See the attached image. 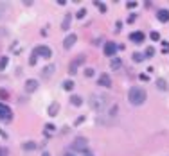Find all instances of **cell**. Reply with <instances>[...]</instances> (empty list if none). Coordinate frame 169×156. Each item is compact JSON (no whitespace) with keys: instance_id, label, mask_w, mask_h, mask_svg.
<instances>
[{"instance_id":"3957f363","label":"cell","mask_w":169,"mask_h":156,"mask_svg":"<svg viewBox=\"0 0 169 156\" xmlns=\"http://www.w3.org/2000/svg\"><path fill=\"white\" fill-rule=\"evenodd\" d=\"M72 151H76V153H86L88 151V142L85 138H76L72 142Z\"/></svg>"},{"instance_id":"d4e9b609","label":"cell","mask_w":169,"mask_h":156,"mask_svg":"<svg viewBox=\"0 0 169 156\" xmlns=\"http://www.w3.org/2000/svg\"><path fill=\"white\" fill-rule=\"evenodd\" d=\"M169 52V41H164L162 43V54H167Z\"/></svg>"},{"instance_id":"1f68e13d","label":"cell","mask_w":169,"mask_h":156,"mask_svg":"<svg viewBox=\"0 0 169 156\" xmlns=\"http://www.w3.org/2000/svg\"><path fill=\"white\" fill-rule=\"evenodd\" d=\"M45 127H47V133H49V131H54V126H52V124H49V126H45Z\"/></svg>"},{"instance_id":"44dd1931","label":"cell","mask_w":169,"mask_h":156,"mask_svg":"<svg viewBox=\"0 0 169 156\" xmlns=\"http://www.w3.org/2000/svg\"><path fill=\"white\" fill-rule=\"evenodd\" d=\"M7 63H9V59L5 58V56H4V58H0V72H2V70H5Z\"/></svg>"},{"instance_id":"9c48e42d","label":"cell","mask_w":169,"mask_h":156,"mask_svg":"<svg viewBox=\"0 0 169 156\" xmlns=\"http://www.w3.org/2000/svg\"><path fill=\"white\" fill-rule=\"evenodd\" d=\"M130 39H132L133 43H142V41H144V32H140V31L132 32V34H130Z\"/></svg>"},{"instance_id":"4316f807","label":"cell","mask_w":169,"mask_h":156,"mask_svg":"<svg viewBox=\"0 0 169 156\" xmlns=\"http://www.w3.org/2000/svg\"><path fill=\"white\" fill-rule=\"evenodd\" d=\"M95 5H97V7H99L103 13H106V5H104V4H101V2H95Z\"/></svg>"},{"instance_id":"f546056e","label":"cell","mask_w":169,"mask_h":156,"mask_svg":"<svg viewBox=\"0 0 169 156\" xmlns=\"http://www.w3.org/2000/svg\"><path fill=\"white\" fill-rule=\"evenodd\" d=\"M150 36H151V39H153V41H157V39L160 38V34H158V32H151Z\"/></svg>"},{"instance_id":"6da1fadb","label":"cell","mask_w":169,"mask_h":156,"mask_svg":"<svg viewBox=\"0 0 169 156\" xmlns=\"http://www.w3.org/2000/svg\"><path fill=\"white\" fill-rule=\"evenodd\" d=\"M108 104H110V97L104 95V93H92V95H90V108H92L94 111H97V113L106 111Z\"/></svg>"},{"instance_id":"ac0fdd59","label":"cell","mask_w":169,"mask_h":156,"mask_svg":"<svg viewBox=\"0 0 169 156\" xmlns=\"http://www.w3.org/2000/svg\"><path fill=\"white\" fill-rule=\"evenodd\" d=\"M157 88H158V90H166V88H167V83H166L164 79H158V81H157Z\"/></svg>"},{"instance_id":"d6986e66","label":"cell","mask_w":169,"mask_h":156,"mask_svg":"<svg viewBox=\"0 0 169 156\" xmlns=\"http://www.w3.org/2000/svg\"><path fill=\"white\" fill-rule=\"evenodd\" d=\"M23 149H25V151H33V149H36V144H34V142H25V144H23Z\"/></svg>"},{"instance_id":"4fadbf2b","label":"cell","mask_w":169,"mask_h":156,"mask_svg":"<svg viewBox=\"0 0 169 156\" xmlns=\"http://www.w3.org/2000/svg\"><path fill=\"white\" fill-rule=\"evenodd\" d=\"M52 74H54V65L45 66V68H43V72H41V76H43V77H51Z\"/></svg>"},{"instance_id":"e0dca14e","label":"cell","mask_w":169,"mask_h":156,"mask_svg":"<svg viewBox=\"0 0 169 156\" xmlns=\"http://www.w3.org/2000/svg\"><path fill=\"white\" fill-rule=\"evenodd\" d=\"M121 66H122V61L119 58L112 59V70H117V68H121Z\"/></svg>"},{"instance_id":"277c9868","label":"cell","mask_w":169,"mask_h":156,"mask_svg":"<svg viewBox=\"0 0 169 156\" xmlns=\"http://www.w3.org/2000/svg\"><path fill=\"white\" fill-rule=\"evenodd\" d=\"M85 61H86V56H85V54H79V56H77V58L72 61V63H70V66H69V72H70V76H74L76 72H77V68H79V66H81Z\"/></svg>"},{"instance_id":"5bb4252c","label":"cell","mask_w":169,"mask_h":156,"mask_svg":"<svg viewBox=\"0 0 169 156\" xmlns=\"http://www.w3.org/2000/svg\"><path fill=\"white\" fill-rule=\"evenodd\" d=\"M58 110H59V104H58V102H52V104L49 106V115H51V117H56Z\"/></svg>"},{"instance_id":"5b68a950","label":"cell","mask_w":169,"mask_h":156,"mask_svg":"<svg viewBox=\"0 0 169 156\" xmlns=\"http://www.w3.org/2000/svg\"><path fill=\"white\" fill-rule=\"evenodd\" d=\"M33 56H41V58H51V56H52V52H51V49H49V47H45V45H38L36 49L33 50Z\"/></svg>"},{"instance_id":"7a4b0ae2","label":"cell","mask_w":169,"mask_h":156,"mask_svg":"<svg viewBox=\"0 0 169 156\" xmlns=\"http://www.w3.org/2000/svg\"><path fill=\"white\" fill-rule=\"evenodd\" d=\"M128 99H130V104L140 106V104H144V100L148 99V95H146V92L140 86H133V88H130V92H128Z\"/></svg>"},{"instance_id":"ffe728a7","label":"cell","mask_w":169,"mask_h":156,"mask_svg":"<svg viewBox=\"0 0 169 156\" xmlns=\"http://www.w3.org/2000/svg\"><path fill=\"white\" fill-rule=\"evenodd\" d=\"M144 59H146V56L140 54V52H135V54H133V61H137V63H140V61H144Z\"/></svg>"},{"instance_id":"8992f818","label":"cell","mask_w":169,"mask_h":156,"mask_svg":"<svg viewBox=\"0 0 169 156\" xmlns=\"http://www.w3.org/2000/svg\"><path fill=\"white\" fill-rule=\"evenodd\" d=\"M11 117H13V111H11V108L0 102V120L7 122V120H11Z\"/></svg>"},{"instance_id":"7402d4cb","label":"cell","mask_w":169,"mask_h":156,"mask_svg":"<svg viewBox=\"0 0 169 156\" xmlns=\"http://www.w3.org/2000/svg\"><path fill=\"white\" fill-rule=\"evenodd\" d=\"M63 88L65 90H72L74 88V81H70V79L69 81H63Z\"/></svg>"},{"instance_id":"ba28073f","label":"cell","mask_w":169,"mask_h":156,"mask_svg":"<svg viewBox=\"0 0 169 156\" xmlns=\"http://www.w3.org/2000/svg\"><path fill=\"white\" fill-rule=\"evenodd\" d=\"M76 39H77V36H76V34H69L67 38L63 39V47H65V49H70V47L76 43Z\"/></svg>"},{"instance_id":"9a60e30c","label":"cell","mask_w":169,"mask_h":156,"mask_svg":"<svg viewBox=\"0 0 169 156\" xmlns=\"http://www.w3.org/2000/svg\"><path fill=\"white\" fill-rule=\"evenodd\" d=\"M70 20H72V16H70V15H65V20H63V23H61V29H63V31L70 29Z\"/></svg>"},{"instance_id":"52a82bcc","label":"cell","mask_w":169,"mask_h":156,"mask_svg":"<svg viewBox=\"0 0 169 156\" xmlns=\"http://www.w3.org/2000/svg\"><path fill=\"white\" fill-rule=\"evenodd\" d=\"M117 50H119V45H115L112 41H108V43L104 45V54H106V56H113Z\"/></svg>"},{"instance_id":"7c38bea8","label":"cell","mask_w":169,"mask_h":156,"mask_svg":"<svg viewBox=\"0 0 169 156\" xmlns=\"http://www.w3.org/2000/svg\"><path fill=\"white\" fill-rule=\"evenodd\" d=\"M157 18L160 20V22H169V11L167 9H160L157 13Z\"/></svg>"},{"instance_id":"cb8c5ba5","label":"cell","mask_w":169,"mask_h":156,"mask_svg":"<svg viewBox=\"0 0 169 156\" xmlns=\"http://www.w3.org/2000/svg\"><path fill=\"white\" fill-rule=\"evenodd\" d=\"M153 54H155V49H153V47H148V49H146V52H144V56H146V58H151Z\"/></svg>"},{"instance_id":"e575fe53","label":"cell","mask_w":169,"mask_h":156,"mask_svg":"<svg viewBox=\"0 0 169 156\" xmlns=\"http://www.w3.org/2000/svg\"><path fill=\"white\" fill-rule=\"evenodd\" d=\"M41 156H51V154H49V153H43V154H41Z\"/></svg>"},{"instance_id":"f1b7e54d","label":"cell","mask_w":169,"mask_h":156,"mask_svg":"<svg viewBox=\"0 0 169 156\" xmlns=\"http://www.w3.org/2000/svg\"><path fill=\"white\" fill-rule=\"evenodd\" d=\"M85 15H86V9H79L77 11V18H83Z\"/></svg>"},{"instance_id":"603a6c76","label":"cell","mask_w":169,"mask_h":156,"mask_svg":"<svg viewBox=\"0 0 169 156\" xmlns=\"http://www.w3.org/2000/svg\"><path fill=\"white\" fill-rule=\"evenodd\" d=\"M70 102H72L74 106H79V104H81V97H77V95H74V97H70Z\"/></svg>"},{"instance_id":"836d02e7","label":"cell","mask_w":169,"mask_h":156,"mask_svg":"<svg viewBox=\"0 0 169 156\" xmlns=\"http://www.w3.org/2000/svg\"><path fill=\"white\" fill-rule=\"evenodd\" d=\"M126 5H128V7H130V9H133V7H135V5H137V4H135V2H128V4H126Z\"/></svg>"},{"instance_id":"484cf974","label":"cell","mask_w":169,"mask_h":156,"mask_svg":"<svg viewBox=\"0 0 169 156\" xmlns=\"http://www.w3.org/2000/svg\"><path fill=\"white\" fill-rule=\"evenodd\" d=\"M94 74H95L94 68H86V70H85V76H86V77H92Z\"/></svg>"},{"instance_id":"4dcf8cb0","label":"cell","mask_w":169,"mask_h":156,"mask_svg":"<svg viewBox=\"0 0 169 156\" xmlns=\"http://www.w3.org/2000/svg\"><path fill=\"white\" fill-rule=\"evenodd\" d=\"M0 156H7V149H4V147H0Z\"/></svg>"},{"instance_id":"8fae6325","label":"cell","mask_w":169,"mask_h":156,"mask_svg":"<svg viewBox=\"0 0 169 156\" xmlns=\"http://www.w3.org/2000/svg\"><path fill=\"white\" fill-rule=\"evenodd\" d=\"M36 88H38V81H34V79H29V81L25 83V92L31 93V92H34Z\"/></svg>"},{"instance_id":"2e32d148","label":"cell","mask_w":169,"mask_h":156,"mask_svg":"<svg viewBox=\"0 0 169 156\" xmlns=\"http://www.w3.org/2000/svg\"><path fill=\"white\" fill-rule=\"evenodd\" d=\"M65 156H92V153H76V151H69V153H65Z\"/></svg>"},{"instance_id":"83f0119b","label":"cell","mask_w":169,"mask_h":156,"mask_svg":"<svg viewBox=\"0 0 169 156\" xmlns=\"http://www.w3.org/2000/svg\"><path fill=\"white\" fill-rule=\"evenodd\" d=\"M4 15H5V4H2V2H0V18H2Z\"/></svg>"},{"instance_id":"30bf717a","label":"cell","mask_w":169,"mask_h":156,"mask_svg":"<svg viewBox=\"0 0 169 156\" xmlns=\"http://www.w3.org/2000/svg\"><path fill=\"white\" fill-rule=\"evenodd\" d=\"M97 84H101V86H112V79H110V76H106V74H103L101 77H99V81H97Z\"/></svg>"},{"instance_id":"d6a6232c","label":"cell","mask_w":169,"mask_h":156,"mask_svg":"<svg viewBox=\"0 0 169 156\" xmlns=\"http://www.w3.org/2000/svg\"><path fill=\"white\" fill-rule=\"evenodd\" d=\"M29 63H31V65H36V56H33V58L29 59Z\"/></svg>"}]
</instances>
